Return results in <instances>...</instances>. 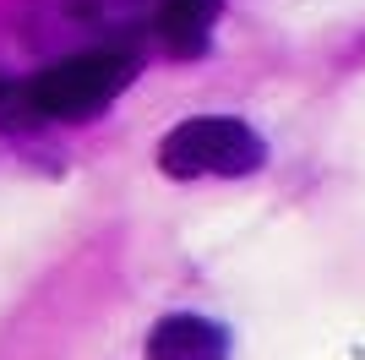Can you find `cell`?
<instances>
[{
  "mask_svg": "<svg viewBox=\"0 0 365 360\" xmlns=\"http://www.w3.org/2000/svg\"><path fill=\"white\" fill-rule=\"evenodd\" d=\"M131 76H137V55L131 49H82V55H61L55 66L22 82V88L6 99L11 115L6 120H82L93 109H104L115 93L131 88Z\"/></svg>",
  "mask_w": 365,
  "mask_h": 360,
  "instance_id": "6da1fadb",
  "label": "cell"
},
{
  "mask_svg": "<svg viewBox=\"0 0 365 360\" xmlns=\"http://www.w3.org/2000/svg\"><path fill=\"white\" fill-rule=\"evenodd\" d=\"M267 159V142H262L245 120L235 115H197L180 120L175 131L158 142V169L169 180H202V175H251Z\"/></svg>",
  "mask_w": 365,
  "mask_h": 360,
  "instance_id": "7a4b0ae2",
  "label": "cell"
},
{
  "mask_svg": "<svg viewBox=\"0 0 365 360\" xmlns=\"http://www.w3.org/2000/svg\"><path fill=\"white\" fill-rule=\"evenodd\" d=\"M148 360H229V328L197 311L158 316L148 333Z\"/></svg>",
  "mask_w": 365,
  "mask_h": 360,
  "instance_id": "3957f363",
  "label": "cell"
},
{
  "mask_svg": "<svg viewBox=\"0 0 365 360\" xmlns=\"http://www.w3.org/2000/svg\"><path fill=\"white\" fill-rule=\"evenodd\" d=\"M224 11V0H158V16H153V33L158 44L175 60H197L213 44V22Z\"/></svg>",
  "mask_w": 365,
  "mask_h": 360,
  "instance_id": "277c9868",
  "label": "cell"
},
{
  "mask_svg": "<svg viewBox=\"0 0 365 360\" xmlns=\"http://www.w3.org/2000/svg\"><path fill=\"white\" fill-rule=\"evenodd\" d=\"M0 104H6V82H0Z\"/></svg>",
  "mask_w": 365,
  "mask_h": 360,
  "instance_id": "5b68a950",
  "label": "cell"
}]
</instances>
